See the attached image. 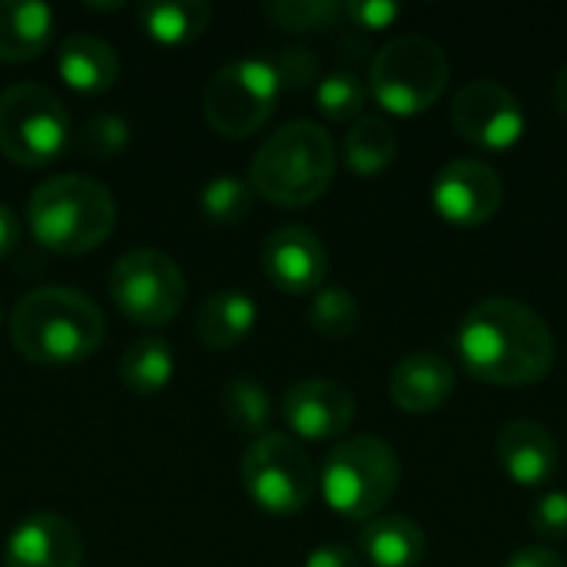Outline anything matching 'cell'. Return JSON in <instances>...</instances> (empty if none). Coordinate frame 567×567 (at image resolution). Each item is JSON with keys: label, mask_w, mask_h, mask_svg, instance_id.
Masks as SVG:
<instances>
[{"label": "cell", "mask_w": 567, "mask_h": 567, "mask_svg": "<svg viewBox=\"0 0 567 567\" xmlns=\"http://www.w3.org/2000/svg\"><path fill=\"white\" fill-rule=\"evenodd\" d=\"M458 359L468 375L488 385H535L555 365L548 322L518 299H482L458 322Z\"/></svg>", "instance_id": "1"}, {"label": "cell", "mask_w": 567, "mask_h": 567, "mask_svg": "<svg viewBox=\"0 0 567 567\" xmlns=\"http://www.w3.org/2000/svg\"><path fill=\"white\" fill-rule=\"evenodd\" d=\"M106 339V319L100 306L70 289L43 286L27 292L10 316L13 349L37 365H73L90 359Z\"/></svg>", "instance_id": "2"}, {"label": "cell", "mask_w": 567, "mask_h": 567, "mask_svg": "<svg viewBox=\"0 0 567 567\" xmlns=\"http://www.w3.org/2000/svg\"><path fill=\"white\" fill-rule=\"evenodd\" d=\"M30 236L60 256H80L103 246L116 226L113 193L83 173H60L40 183L27 203Z\"/></svg>", "instance_id": "3"}, {"label": "cell", "mask_w": 567, "mask_h": 567, "mask_svg": "<svg viewBox=\"0 0 567 567\" xmlns=\"http://www.w3.org/2000/svg\"><path fill=\"white\" fill-rule=\"evenodd\" d=\"M336 176V143L326 126L312 120H292L266 136L249 166L252 193L276 206L316 203Z\"/></svg>", "instance_id": "4"}, {"label": "cell", "mask_w": 567, "mask_h": 567, "mask_svg": "<svg viewBox=\"0 0 567 567\" xmlns=\"http://www.w3.org/2000/svg\"><path fill=\"white\" fill-rule=\"evenodd\" d=\"M399 455L389 442L375 435H359L339 442L319 472V488L326 505L352 522H372L399 492Z\"/></svg>", "instance_id": "5"}, {"label": "cell", "mask_w": 567, "mask_h": 567, "mask_svg": "<svg viewBox=\"0 0 567 567\" xmlns=\"http://www.w3.org/2000/svg\"><path fill=\"white\" fill-rule=\"evenodd\" d=\"M452 76L449 53L419 33L389 40L369 66V90L395 116H419L439 103Z\"/></svg>", "instance_id": "6"}, {"label": "cell", "mask_w": 567, "mask_h": 567, "mask_svg": "<svg viewBox=\"0 0 567 567\" xmlns=\"http://www.w3.org/2000/svg\"><path fill=\"white\" fill-rule=\"evenodd\" d=\"M70 143L63 100L40 83H13L0 93V153L17 166H47Z\"/></svg>", "instance_id": "7"}, {"label": "cell", "mask_w": 567, "mask_h": 567, "mask_svg": "<svg viewBox=\"0 0 567 567\" xmlns=\"http://www.w3.org/2000/svg\"><path fill=\"white\" fill-rule=\"evenodd\" d=\"M282 86L269 56H243L216 70L203 90V116L206 123L226 136L243 140L252 136L276 110Z\"/></svg>", "instance_id": "8"}, {"label": "cell", "mask_w": 567, "mask_h": 567, "mask_svg": "<svg viewBox=\"0 0 567 567\" xmlns=\"http://www.w3.org/2000/svg\"><path fill=\"white\" fill-rule=\"evenodd\" d=\"M243 488L246 495L272 515H296L316 495V468L306 449L286 432H266L252 439L243 455Z\"/></svg>", "instance_id": "9"}, {"label": "cell", "mask_w": 567, "mask_h": 567, "mask_svg": "<svg viewBox=\"0 0 567 567\" xmlns=\"http://www.w3.org/2000/svg\"><path fill=\"white\" fill-rule=\"evenodd\" d=\"M110 296L130 322L159 329L179 316L186 302V276L173 256L159 249H133L113 262Z\"/></svg>", "instance_id": "10"}, {"label": "cell", "mask_w": 567, "mask_h": 567, "mask_svg": "<svg viewBox=\"0 0 567 567\" xmlns=\"http://www.w3.org/2000/svg\"><path fill=\"white\" fill-rule=\"evenodd\" d=\"M452 123L458 136L478 150H512L525 136V110L498 80H472L452 103Z\"/></svg>", "instance_id": "11"}, {"label": "cell", "mask_w": 567, "mask_h": 567, "mask_svg": "<svg viewBox=\"0 0 567 567\" xmlns=\"http://www.w3.org/2000/svg\"><path fill=\"white\" fill-rule=\"evenodd\" d=\"M505 199L502 173L485 159H449L432 183V206L455 226H485Z\"/></svg>", "instance_id": "12"}, {"label": "cell", "mask_w": 567, "mask_h": 567, "mask_svg": "<svg viewBox=\"0 0 567 567\" xmlns=\"http://www.w3.org/2000/svg\"><path fill=\"white\" fill-rule=\"evenodd\" d=\"M262 272L266 279L289 296L319 292L329 272V252L322 239L306 226H279L262 243Z\"/></svg>", "instance_id": "13"}, {"label": "cell", "mask_w": 567, "mask_h": 567, "mask_svg": "<svg viewBox=\"0 0 567 567\" xmlns=\"http://www.w3.org/2000/svg\"><path fill=\"white\" fill-rule=\"evenodd\" d=\"M355 395L332 379H302L282 395V419L306 442L339 439L355 422Z\"/></svg>", "instance_id": "14"}, {"label": "cell", "mask_w": 567, "mask_h": 567, "mask_svg": "<svg viewBox=\"0 0 567 567\" xmlns=\"http://www.w3.org/2000/svg\"><path fill=\"white\" fill-rule=\"evenodd\" d=\"M3 567H83V538L70 518L37 512L10 532Z\"/></svg>", "instance_id": "15"}, {"label": "cell", "mask_w": 567, "mask_h": 567, "mask_svg": "<svg viewBox=\"0 0 567 567\" xmlns=\"http://www.w3.org/2000/svg\"><path fill=\"white\" fill-rule=\"evenodd\" d=\"M495 455H498L505 475L525 488L548 485L561 462L555 435L535 419L505 422L495 435Z\"/></svg>", "instance_id": "16"}, {"label": "cell", "mask_w": 567, "mask_h": 567, "mask_svg": "<svg viewBox=\"0 0 567 567\" xmlns=\"http://www.w3.org/2000/svg\"><path fill=\"white\" fill-rule=\"evenodd\" d=\"M455 392V365L439 352H412L389 375V399L409 415L442 409Z\"/></svg>", "instance_id": "17"}, {"label": "cell", "mask_w": 567, "mask_h": 567, "mask_svg": "<svg viewBox=\"0 0 567 567\" xmlns=\"http://www.w3.org/2000/svg\"><path fill=\"white\" fill-rule=\"evenodd\" d=\"M56 73L76 93H106L120 80V56L113 43L93 33H70L56 50Z\"/></svg>", "instance_id": "18"}, {"label": "cell", "mask_w": 567, "mask_h": 567, "mask_svg": "<svg viewBox=\"0 0 567 567\" xmlns=\"http://www.w3.org/2000/svg\"><path fill=\"white\" fill-rule=\"evenodd\" d=\"M425 548L422 525L405 515H379L359 532V558L372 567H419Z\"/></svg>", "instance_id": "19"}, {"label": "cell", "mask_w": 567, "mask_h": 567, "mask_svg": "<svg viewBox=\"0 0 567 567\" xmlns=\"http://www.w3.org/2000/svg\"><path fill=\"white\" fill-rule=\"evenodd\" d=\"M53 10L40 0H0V63L37 60L53 40Z\"/></svg>", "instance_id": "20"}, {"label": "cell", "mask_w": 567, "mask_h": 567, "mask_svg": "<svg viewBox=\"0 0 567 567\" xmlns=\"http://www.w3.org/2000/svg\"><path fill=\"white\" fill-rule=\"evenodd\" d=\"M256 299L243 289H219L196 309V336L206 349H236L256 326Z\"/></svg>", "instance_id": "21"}, {"label": "cell", "mask_w": 567, "mask_h": 567, "mask_svg": "<svg viewBox=\"0 0 567 567\" xmlns=\"http://www.w3.org/2000/svg\"><path fill=\"white\" fill-rule=\"evenodd\" d=\"M136 17L150 40L179 47L206 33L213 20V7L206 0H150L136 7Z\"/></svg>", "instance_id": "22"}, {"label": "cell", "mask_w": 567, "mask_h": 567, "mask_svg": "<svg viewBox=\"0 0 567 567\" xmlns=\"http://www.w3.org/2000/svg\"><path fill=\"white\" fill-rule=\"evenodd\" d=\"M346 166L359 176L385 173L399 156V136L382 116H359L342 143Z\"/></svg>", "instance_id": "23"}, {"label": "cell", "mask_w": 567, "mask_h": 567, "mask_svg": "<svg viewBox=\"0 0 567 567\" xmlns=\"http://www.w3.org/2000/svg\"><path fill=\"white\" fill-rule=\"evenodd\" d=\"M176 372V359L166 339L159 336H146L136 339L133 346H126V352L120 355V379L130 392L136 395H156L169 385Z\"/></svg>", "instance_id": "24"}, {"label": "cell", "mask_w": 567, "mask_h": 567, "mask_svg": "<svg viewBox=\"0 0 567 567\" xmlns=\"http://www.w3.org/2000/svg\"><path fill=\"white\" fill-rule=\"evenodd\" d=\"M223 415L233 432L259 439V435H266V425L272 419V399L259 382L233 379L223 392Z\"/></svg>", "instance_id": "25"}, {"label": "cell", "mask_w": 567, "mask_h": 567, "mask_svg": "<svg viewBox=\"0 0 567 567\" xmlns=\"http://www.w3.org/2000/svg\"><path fill=\"white\" fill-rule=\"evenodd\" d=\"M362 306L346 286H322L309 302V326L326 339H346L359 329Z\"/></svg>", "instance_id": "26"}, {"label": "cell", "mask_w": 567, "mask_h": 567, "mask_svg": "<svg viewBox=\"0 0 567 567\" xmlns=\"http://www.w3.org/2000/svg\"><path fill=\"white\" fill-rule=\"evenodd\" d=\"M266 17L279 30L316 33V30H329L332 23H339L346 10L339 0H272L266 3Z\"/></svg>", "instance_id": "27"}, {"label": "cell", "mask_w": 567, "mask_h": 567, "mask_svg": "<svg viewBox=\"0 0 567 567\" xmlns=\"http://www.w3.org/2000/svg\"><path fill=\"white\" fill-rule=\"evenodd\" d=\"M365 100H369V90L352 70H332L329 76L316 83V103L329 120H339V123L359 120L365 110Z\"/></svg>", "instance_id": "28"}, {"label": "cell", "mask_w": 567, "mask_h": 567, "mask_svg": "<svg viewBox=\"0 0 567 567\" xmlns=\"http://www.w3.org/2000/svg\"><path fill=\"white\" fill-rule=\"evenodd\" d=\"M199 209L213 223H243L252 213V186L239 176H213L199 193Z\"/></svg>", "instance_id": "29"}, {"label": "cell", "mask_w": 567, "mask_h": 567, "mask_svg": "<svg viewBox=\"0 0 567 567\" xmlns=\"http://www.w3.org/2000/svg\"><path fill=\"white\" fill-rule=\"evenodd\" d=\"M126 143H130V126L116 113H96V116L83 120V126L76 133V150L86 153L90 159H110V156L123 153Z\"/></svg>", "instance_id": "30"}, {"label": "cell", "mask_w": 567, "mask_h": 567, "mask_svg": "<svg viewBox=\"0 0 567 567\" xmlns=\"http://www.w3.org/2000/svg\"><path fill=\"white\" fill-rule=\"evenodd\" d=\"M276 76L282 90H306L319 76V56L309 47H286L272 56Z\"/></svg>", "instance_id": "31"}, {"label": "cell", "mask_w": 567, "mask_h": 567, "mask_svg": "<svg viewBox=\"0 0 567 567\" xmlns=\"http://www.w3.org/2000/svg\"><path fill=\"white\" fill-rule=\"evenodd\" d=\"M532 528L535 535L548 542H565L567 538V492H545L532 505Z\"/></svg>", "instance_id": "32"}, {"label": "cell", "mask_w": 567, "mask_h": 567, "mask_svg": "<svg viewBox=\"0 0 567 567\" xmlns=\"http://www.w3.org/2000/svg\"><path fill=\"white\" fill-rule=\"evenodd\" d=\"M346 20H352L362 30H385L402 17V7L392 0H349L342 3Z\"/></svg>", "instance_id": "33"}, {"label": "cell", "mask_w": 567, "mask_h": 567, "mask_svg": "<svg viewBox=\"0 0 567 567\" xmlns=\"http://www.w3.org/2000/svg\"><path fill=\"white\" fill-rule=\"evenodd\" d=\"M302 567H365V565H362V558H359L352 548H346V545H319V548H312V551H309V558H306V565Z\"/></svg>", "instance_id": "34"}, {"label": "cell", "mask_w": 567, "mask_h": 567, "mask_svg": "<svg viewBox=\"0 0 567 567\" xmlns=\"http://www.w3.org/2000/svg\"><path fill=\"white\" fill-rule=\"evenodd\" d=\"M505 567H567V565L558 551H551V548H545V545H535V548H522V551H515Z\"/></svg>", "instance_id": "35"}, {"label": "cell", "mask_w": 567, "mask_h": 567, "mask_svg": "<svg viewBox=\"0 0 567 567\" xmlns=\"http://www.w3.org/2000/svg\"><path fill=\"white\" fill-rule=\"evenodd\" d=\"M17 243H20V219L7 203H0V259H7L17 249Z\"/></svg>", "instance_id": "36"}, {"label": "cell", "mask_w": 567, "mask_h": 567, "mask_svg": "<svg viewBox=\"0 0 567 567\" xmlns=\"http://www.w3.org/2000/svg\"><path fill=\"white\" fill-rule=\"evenodd\" d=\"M551 100H555V110L567 116V63L558 70L555 76V90H551Z\"/></svg>", "instance_id": "37"}, {"label": "cell", "mask_w": 567, "mask_h": 567, "mask_svg": "<svg viewBox=\"0 0 567 567\" xmlns=\"http://www.w3.org/2000/svg\"><path fill=\"white\" fill-rule=\"evenodd\" d=\"M90 10H120L123 3H86Z\"/></svg>", "instance_id": "38"}, {"label": "cell", "mask_w": 567, "mask_h": 567, "mask_svg": "<svg viewBox=\"0 0 567 567\" xmlns=\"http://www.w3.org/2000/svg\"><path fill=\"white\" fill-rule=\"evenodd\" d=\"M0 319H3V306H0Z\"/></svg>", "instance_id": "39"}]
</instances>
